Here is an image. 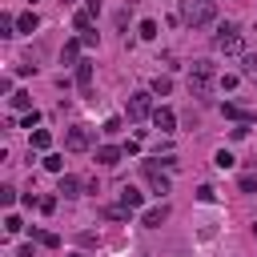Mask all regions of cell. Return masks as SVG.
<instances>
[{
    "mask_svg": "<svg viewBox=\"0 0 257 257\" xmlns=\"http://www.w3.org/2000/svg\"><path fill=\"white\" fill-rule=\"evenodd\" d=\"M153 117V92H133L128 96V121H145Z\"/></svg>",
    "mask_w": 257,
    "mask_h": 257,
    "instance_id": "obj_5",
    "label": "cell"
},
{
    "mask_svg": "<svg viewBox=\"0 0 257 257\" xmlns=\"http://www.w3.org/2000/svg\"><path fill=\"white\" fill-rule=\"evenodd\" d=\"M28 233L37 237L41 245H48V249H56V245H60V237H56V233H44V229H28Z\"/></svg>",
    "mask_w": 257,
    "mask_h": 257,
    "instance_id": "obj_17",
    "label": "cell"
},
{
    "mask_svg": "<svg viewBox=\"0 0 257 257\" xmlns=\"http://www.w3.org/2000/svg\"><path fill=\"white\" fill-rule=\"evenodd\" d=\"M241 193H257V173H241Z\"/></svg>",
    "mask_w": 257,
    "mask_h": 257,
    "instance_id": "obj_24",
    "label": "cell"
},
{
    "mask_svg": "<svg viewBox=\"0 0 257 257\" xmlns=\"http://www.w3.org/2000/svg\"><path fill=\"white\" fill-rule=\"evenodd\" d=\"M213 48H217V52H225V56H241V52H245V37H241V24L225 20V24L217 28V37H213Z\"/></svg>",
    "mask_w": 257,
    "mask_h": 257,
    "instance_id": "obj_3",
    "label": "cell"
},
{
    "mask_svg": "<svg viewBox=\"0 0 257 257\" xmlns=\"http://www.w3.org/2000/svg\"><path fill=\"white\" fill-rule=\"evenodd\" d=\"M141 37H145V41L157 37V20H141Z\"/></svg>",
    "mask_w": 257,
    "mask_h": 257,
    "instance_id": "obj_28",
    "label": "cell"
},
{
    "mask_svg": "<svg viewBox=\"0 0 257 257\" xmlns=\"http://www.w3.org/2000/svg\"><path fill=\"white\" fill-rule=\"evenodd\" d=\"M52 145V137L44 133V128H37V133H32V149H48Z\"/></svg>",
    "mask_w": 257,
    "mask_h": 257,
    "instance_id": "obj_25",
    "label": "cell"
},
{
    "mask_svg": "<svg viewBox=\"0 0 257 257\" xmlns=\"http://www.w3.org/2000/svg\"><path fill=\"white\" fill-rule=\"evenodd\" d=\"M213 165H217V169H229V165H233V153H229V149H221V153L213 157Z\"/></svg>",
    "mask_w": 257,
    "mask_h": 257,
    "instance_id": "obj_26",
    "label": "cell"
},
{
    "mask_svg": "<svg viewBox=\"0 0 257 257\" xmlns=\"http://www.w3.org/2000/svg\"><path fill=\"white\" fill-rule=\"evenodd\" d=\"M141 201H145V193H141V189H133V185H125V189H121V205H125L128 213L141 209Z\"/></svg>",
    "mask_w": 257,
    "mask_h": 257,
    "instance_id": "obj_9",
    "label": "cell"
},
{
    "mask_svg": "<svg viewBox=\"0 0 257 257\" xmlns=\"http://www.w3.org/2000/svg\"><path fill=\"white\" fill-rule=\"evenodd\" d=\"M221 113L229 117V121H237V125H249V121H253V113H249V109H241V105H229V101L221 105Z\"/></svg>",
    "mask_w": 257,
    "mask_h": 257,
    "instance_id": "obj_11",
    "label": "cell"
},
{
    "mask_svg": "<svg viewBox=\"0 0 257 257\" xmlns=\"http://www.w3.org/2000/svg\"><path fill=\"white\" fill-rule=\"evenodd\" d=\"M0 37H16V20L12 16H0Z\"/></svg>",
    "mask_w": 257,
    "mask_h": 257,
    "instance_id": "obj_27",
    "label": "cell"
},
{
    "mask_svg": "<svg viewBox=\"0 0 257 257\" xmlns=\"http://www.w3.org/2000/svg\"><path fill=\"white\" fill-rule=\"evenodd\" d=\"M165 221H169V205H165V201L141 213V225H145V229H161V225H165Z\"/></svg>",
    "mask_w": 257,
    "mask_h": 257,
    "instance_id": "obj_7",
    "label": "cell"
},
{
    "mask_svg": "<svg viewBox=\"0 0 257 257\" xmlns=\"http://www.w3.org/2000/svg\"><path fill=\"white\" fill-rule=\"evenodd\" d=\"M77 88H81L85 96L92 92V64H88V60H81V64H77Z\"/></svg>",
    "mask_w": 257,
    "mask_h": 257,
    "instance_id": "obj_10",
    "label": "cell"
},
{
    "mask_svg": "<svg viewBox=\"0 0 257 257\" xmlns=\"http://www.w3.org/2000/svg\"><path fill=\"white\" fill-rule=\"evenodd\" d=\"M213 81H217V69H213V60H193L189 64V92L193 96H205L213 92Z\"/></svg>",
    "mask_w": 257,
    "mask_h": 257,
    "instance_id": "obj_1",
    "label": "cell"
},
{
    "mask_svg": "<svg viewBox=\"0 0 257 257\" xmlns=\"http://www.w3.org/2000/svg\"><path fill=\"white\" fill-rule=\"evenodd\" d=\"M88 145H92V133L85 125H73L69 133H64V149H69V153H85Z\"/></svg>",
    "mask_w": 257,
    "mask_h": 257,
    "instance_id": "obj_6",
    "label": "cell"
},
{
    "mask_svg": "<svg viewBox=\"0 0 257 257\" xmlns=\"http://www.w3.org/2000/svg\"><path fill=\"white\" fill-rule=\"evenodd\" d=\"M44 169H48V173H64V157H60V153H48V157H44Z\"/></svg>",
    "mask_w": 257,
    "mask_h": 257,
    "instance_id": "obj_20",
    "label": "cell"
},
{
    "mask_svg": "<svg viewBox=\"0 0 257 257\" xmlns=\"http://www.w3.org/2000/svg\"><path fill=\"white\" fill-rule=\"evenodd\" d=\"M37 125H41V113H37V109L24 113V128H37Z\"/></svg>",
    "mask_w": 257,
    "mask_h": 257,
    "instance_id": "obj_30",
    "label": "cell"
},
{
    "mask_svg": "<svg viewBox=\"0 0 257 257\" xmlns=\"http://www.w3.org/2000/svg\"><path fill=\"white\" fill-rule=\"evenodd\" d=\"M121 157H125V149H117V145L96 149V161H101V165H121Z\"/></svg>",
    "mask_w": 257,
    "mask_h": 257,
    "instance_id": "obj_12",
    "label": "cell"
},
{
    "mask_svg": "<svg viewBox=\"0 0 257 257\" xmlns=\"http://www.w3.org/2000/svg\"><path fill=\"white\" fill-rule=\"evenodd\" d=\"M153 125L161 128V133H173L177 128V113L173 109H153Z\"/></svg>",
    "mask_w": 257,
    "mask_h": 257,
    "instance_id": "obj_8",
    "label": "cell"
},
{
    "mask_svg": "<svg viewBox=\"0 0 257 257\" xmlns=\"http://www.w3.org/2000/svg\"><path fill=\"white\" fill-rule=\"evenodd\" d=\"M8 105H12L16 113H32V96H28V92H12V96H8Z\"/></svg>",
    "mask_w": 257,
    "mask_h": 257,
    "instance_id": "obj_14",
    "label": "cell"
},
{
    "mask_svg": "<svg viewBox=\"0 0 257 257\" xmlns=\"http://www.w3.org/2000/svg\"><path fill=\"white\" fill-rule=\"evenodd\" d=\"M141 177L149 181V189L157 193V197H161V193H169V173H161L157 161H141Z\"/></svg>",
    "mask_w": 257,
    "mask_h": 257,
    "instance_id": "obj_4",
    "label": "cell"
},
{
    "mask_svg": "<svg viewBox=\"0 0 257 257\" xmlns=\"http://www.w3.org/2000/svg\"><path fill=\"white\" fill-rule=\"evenodd\" d=\"M73 24H77L81 32H92V12H88V8H85V12H77V16H73Z\"/></svg>",
    "mask_w": 257,
    "mask_h": 257,
    "instance_id": "obj_23",
    "label": "cell"
},
{
    "mask_svg": "<svg viewBox=\"0 0 257 257\" xmlns=\"http://www.w3.org/2000/svg\"><path fill=\"white\" fill-rule=\"evenodd\" d=\"M16 257H32V245H20V249H16Z\"/></svg>",
    "mask_w": 257,
    "mask_h": 257,
    "instance_id": "obj_33",
    "label": "cell"
},
{
    "mask_svg": "<svg viewBox=\"0 0 257 257\" xmlns=\"http://www.w3.org/2000/svg\"><path fill=\"white\" fill-rule=\"evenodd\" d=\"M197 197H201V201H205V205H209V201H217V193H213V189H209V185H201V189H197Z\"/></svg>",
    "mask_w": 257,
    "mask_h": 257,
    "instance_id": "obj_31",
    "label": "cell"
},
{
    "mask_svg": "<svg viewBox=\"0 0 257 257\" xmlns=\"http://www.w3.org/2000/svg\"><path fill=\"white\" fill-rule=\"evenodd\" d=\"M73 257H81V253H73Z\"/></svg>",
    "mask_w": 257,
    "mask_h": 257,
    "instance_id": "obj_35",
    "label": "cell"
},
{
    "mask_svg": "<svg viewBox=\"0 0 257 257\" xmlns=\"http://www.w3.org/2000/svg\"><path fill=\"white\" fill-rule=\"evenodd\" d=\"M241 73L257 81V56H249V52H241Z\"/></svg>",
    "mask_w": 257,
    "mask_h": 257,
    "instance_id": "obj_22",
    "label": "cell"
},
{
    "mask_svg": "<svg viewBox=\"0 0 257 257\" xmlns=\"http://www.w3.org/2000/svg\"><path fill=\"white\" fill-rule=\"evenodd\" d=\"M169 88H173V81H169V77H153V85H149V92H157V96H165Z\"/></svg>",
    "mask_w": 257,
    "mask_h": 257,
    "instance_id": "obj_19",
    "label": "cell"
},
{
    "mask_svg": "<svg viewBox=\"0 0 257 257\" xmlns=\"http://www.w3.org/2000/svg\"><path fill=\"white\" fill-rule=\"evenodd\" d=\"M60 193H64V197H77V193H81V181L64 173V177H60Z\"/></svg>",
    "mask_w": 257,
    "mask_h": 257,
    "instance_id": "obj_16",
    "label": "cell"
},
{
    "mask_svg": "<svg viewBox=\"0 0 257 257\" xmlns=\"http://www.w3.org/2000/svg\"><path fill=\"white\" fill-rule=\"evenodd\" d=\"M101 217H109V221H125V217H128V209H125V205H105V209H101Z\"/></svg>",
    "mask_w": 257,
    "mask_h": 257,
    "instance_id": "obj_18",
    "label": "cell"
},
{
    "mask_svg": "<svg viewBox=\"0 0 257 257\" xmlns=\"http://www.w3.org/2000/svg\"><path fill=\"white\" fill-rule=\"evenodd\" d=\"M20 229H24V221H20L16 213H8V217H4V233H8V237H16Z\"/></svg>",
    "mask_w": 257,
    "mask_h": 257,
    "instance_id": "obj_21",
    "label": "cell"
},
{
    "mask_svg": "<svg viewBox=\"0 0 257 257\" xmlns=\"http://www.w3.org/2000/svg\"><path fill=\"white\" fill-rule=\"evenodd\" d=\"M81 44H85V41H69V44H64V52H60V60H64V64H81V60H77V56H81Z\"/></svg>",
    "mask_w": 257,
    "mask_h": 257,
    "instance_id": "obj_15",
    "label": "cell"
},
{
    "mask_svg": "<svg viewBox=\"0 0 257 257\" xmlns=\"http://www.w3.org/2000/svg\"><path fill=\"white\" fill-rule=\"evenodd\" d=\"M181 20L189 28H205L217 20V4L213 0H181Z\"/></svg>",
    "mask_w": 257,
    "mask_h": 257,
    "instance_id": "obj_2",
    "label": "cell"
},
{
    "mask_svg": "<svg viewBox=\"0 0 257 257\" xmlns=\"http://www.w3.org/2000/svg\"><path fill=\"white\" fill-rule=\"evenodd\" d=\"M105 133H121V117H109L105 121Z\"/></svg>",
    "mask_w": 257,
    "mask_h": 257,
    "instance_id": "obj_32",
    "label": "cell"
},
{
    "mask_svg": "<svg viewBox=\"0 0 257 257\" xmlns=\"http://www.w3.org/2000/svg\"><path fill=\"white\" fill-rule=\"evenodd\" d=\"M37 28H41L37 12H20V16H16V32H37Z\"/></svg>",
    "mask_w": 257,
    "mask_h": 257,
    "instance_id": "obj_13",
    "label": "cell"
},
{
    "mask_svg": "<svg viewBox=\"0 0 257 257\" xmlns=\"http://www.w3.org/2000/svg\"><path fill=\"white\" fill-rule=\"evenodd\" d=\"M12 201H16V189L4 185V189H0V205H12Z\"/></svg>",
    "mask_w": 257,
    "mask_h": 257,
    "instance_id": "obj_29",
    "label": "cell"
},
{
    "mask_svg": "<svg viewBox=\"0 0 257 257\" xmlns=\"http://www.w3.org/2000/svg\"><path fill=\"white\" fill-rule=\"evenodd\" d=\"M253 237H257V221H253Z\"/></svg>",
    "mask_w": 257,
    "mask_h": 257,
    "instance_id": "obj_34",
    "label": "cell"
}]
</instances>
